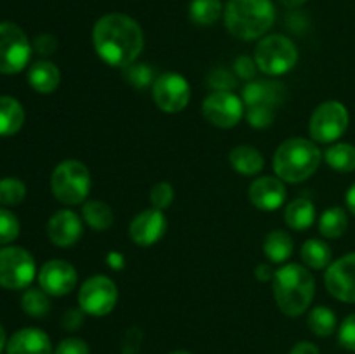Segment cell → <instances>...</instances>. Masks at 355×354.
I'll return each mask as SVG.
<instances>
[{
    "instance_id": "6da1fadb",
    "label": "cell",
    "mask_w": 355,
    "mask_h": 354,
    "mask_svg": "<svg viewBox=\"0 0 355 354\" xmlns=\"http://www.w3.org/2000/svg\"><path fill=\"white\" fill-rule=\"evenodd\" d=\"M96 54L113 68H127L144 49V31L134 17L121 12L101 16L92 28Z\"/></svg>"
},
{
    "instance_id": "7a4b0ae2",
    "label": "cell",
    "mask_w": 355,
    "mask_h": 354,
    "mask_svg": "<svg viewBox=\"0 0 355 354\" xmlns=\"http://www.w3.org/2000/svg\"><path fill=\"white\" fill-rule=\"evenodd\" d=\"M277 307L290 318H298L311 307L315 295V280L302 264H283L272 280Z\"/></svg>"
},
{
    "instance_id": "3957f363",
    "label": "cell",
    "mask_w": 355,
    "mask_h": 354,
    "mask_svg": "<svg viewBox=\"0 0 355 354\" xmlns=\"http://www.w3.org/2000/svg\"><path fill=\"white\" fill-rule=\"evenodd\" d=\"M322 153L312 139L290 137L277 146L272 169L281 180L290 184L304 183L318 172Z\"/></svg>"
},
{
    "instance_id": "277c9868",
    "label": "cell",
    "mask_w": 355,
    "mask_h": 354,
    "mask_svg": "<svg viewBox=\"0 0 355 354\" xmlns=\"http://www.w3.org/2000/svg\"><path fill=\"white\" fill-rule=\"evenodd\" d=\"M276 21L272 0H229L224 7V23L229 33L252 42L266 37Z\"/></svg>"
},
{
    "instance_id": "5b68a950",
    "label": "cell",
    "mask_w": 355,
    "mask_h": 354,
    "mask_svg": "<svg viewBox=\"0 0 355 354\" xmlns=\"http://www.w3.org/2000/svg\"><path fill=\"white\" fill-rule=\"evenodd\" d=\"M92 189L89 167L80 160H62L51 176V191L62 205L85 203Z\"/></svg>"
},
{
    "instance_id": "8992f818",
    "label": "cell",
    "mask_w": 355,
    "mask_h": 354,
    "mask_svg": "<svg viewBox=\"0 0 355 354\" xmlns=\"http://www.w3.org/2000/svg\"><path fill=\"white\" fill-rule=\"evenodd\" d=\"M253 59L263 75L281 76L297 66L298 47L286 35H266L257 44Z\"/></svg>"
},
{
    "instance_id": "52a82bcc",
    "label": "cell",
    "mask_w": 355,
    "mask_h": 354,
    "mask_svg": "<svg viewBox=\"0 0 355 354\" xmlns=\"http://www.w3.org/2000/svg\"><path fill=\"white\" fill-rule=\"evenodd\" d=\"M349 110L340 101H324L311 115L309 132L314 142L331 144L336 142L349 128Z\"/></svg>"
},
{
    "instance_id": "ba28073f",
    "label": "cell",
    "mask_w": 355,
    "mask_h": 354,
    "mask_svg": "<svg viewBox=\"0 0 355 354\" xmlns=\"http://www.w3.org/2000/svg\"><path fill=\"white\" fill-rule=\"evenodd\" d=\"M33 45L16 23H0V73L14 75L23 71L31 58Z\"/></svg>"
},
{
    "instance_id": "9c48e42d",
    "label": "cell",
    "mask_w": 355,
    "mask_h": 354,
    "mask_svg": "<svg viewBox=\"0 0 355 354\" xmlns=\"http://www.w3.org/2000/svg\"><path fill=\"white\" fill-rule=\"evenodd\" d=\"M37 276L33 255L21 246L0 248V287L7 290H23Z\"/></svg>"
},
{
    "instance_id": "30bf717a",
    "label": "cell",
    "mask_w": 355,
    "mask_h": 354,
    "mask_svg": "<svg viewBox=\"0 0 355 354\" xmlns=\"http://www.w3.org/2000/svg\"><path fill=\"white\" fill-rule=\"evenodd\" d=\"M118 302V287L104 274L90 276L78 288V307L89 316L103 318L110 314Z\"/></svg>"
},
{
    "instance_id": "8fae6325",
    "label": "cell",
    "mask_w": 355,
    "mask_h": 354,
    "mask_svg": "<svg viewBox=\"0 0 355 354\" xmlns=\"http://www.w3.org/2000/svg\"><path fill=\"white\" fill-rule=\"evenodd\" d=\"M245 103L232 90H214L201 103L205 120L218 128H232L245 117Z\"/></svg>"
},
{
    "instance_id": "7c38bea8",
    "label": "cell",
    "mask_w": 355,
    "mask_h": 354,
    "mask_svg": "<svg viewBox=\"0 0 355 354\" xmlns=\"http://www.w3.org/2000/svg\"><path fill=\"white\" fill-rule=\"evenodd\" d=\"M153 99L163 113H180L191 103V85L180 73L168 71L156 76L151 85Z\"/></svg>"
},
{
    "instance_id": "4fadbf2b",
    "label": "cell",
    "mask_w": 355,
    "mask_h": 354,
    "mask_svg": "<svg viewBox=\"0 0 355 354\" xmlns=\"http://www.w3.org/2000/svg\"><path fill=\"white\" fill-rule=\"evenodd\" d=\"M326 290L336 301L355 304V252L333 260L324 274Z\"/></svg>"
},
{
    "instance_id": "5bb4252c",
    "label": "cell",
    "mask_w": 355,
    "mask_h": 354,
    "mask_svg": "<svg viewBox=\"0 0 355 354\" xmlns=\"http://www.w3.org/2000/svg\"><path fill=\"white\" fill-rule=\"evenodd\" d=\"M78 283V273L64 259H51L38 271V285L51 297H62L73 292Z\"/></svg>"
},
{
    "instance_id": "9a60e30c",
    "label": "cell",
    "mask_w": 355,
    "mask_h": 354,
    "mask_svg": "<svg viewBox=\"0 0 355 354\" xmlns=\"http://www.w3.org/2000/svg\"><path fill=\"white\" fill-rule=\"evenodd\" d=\"M47 236L59 248H69L83 236V219L69 208H61L49 219Z\"/></svg>"
},
{
    "instance_id": "2e32d148",
    "label": "cell",
    "mask_w": 355,
    "mask_h": 354,
    "mask_svg": "<svg viewBox=\"0 0 355 354\" xmlns=\"http://www.w3.org/2000/svg\"><path fill=\"white\" fill-rule=\"evenodd\" d=\"M166 233V217L163 210L148 208L132 219L128 236L137 246H151L158 243Z\"/></svg>"
},
{
    "instance_id": "e0dca14e",
    "label": "cell",
    "mask_w": 355,
    "mask_h": 354,
    "mask_svg": "<svg viewBox=\"0 0 355 354\" xmlns=\"http://www.w3.org/2000/svg\"><path fill=\"white\" fill-rule=\"evenodd\" d=\"M248 198L252 205L259 210L272 212L283 207L286 203L288 191L284 180L279 177L272 176H262L257 177L248 189Z\"/></svg>"
},
{
    "instance_id": "ac0fdd59",
    "label": "cell",
    "mask_w": 355,
    "mask_h": 354,
    "mask_svg": "<svg viewBox=\"0 0 355 354\" xmlns=\"http://www.w3.org/2000/svg\"><path fill=\"white\" fill-rule=\"evenodd\" d=\"M6 354H54V349L44 330L28 326L12 333L7 340Z\"/></svg>"
},
{
    "instance_id": "d6986e66",
    "label": "cell",
    "mask_w": 355,
    "mask_h": 354,
    "mask_svg": "<svg viewBox=\"0 0 355 354\" xmlns=\"http://www.w3.org/2000/svg\"><path fill=\"white\" fill-rule=\"evenodd\" d=\"M283 83L276 82V80H252V82H246V85L243 87L241 99L245 103V108H276L283 101Z\"/></svg>"
},
{
    "instance_id": "ffe728a7",
    "label": "cell",
    "mask_w": 355,
    "mask_h": 354,
    "mask_svg": "<svg viewBox=\"0 0 355 354\" xmlns=\"http://www.w3.org/2000/svg\"><path fill=\"white\" fill-rule=\"evenodd\" d=\"M59 82H61V71L54 62L42 59L33 62L28 69V83L38 94L54 92L59 87Z\"/></svg>"
},
{
    "instance_id": "44dd1931",
    "label": "cell",
    "mask_w": 355,
    "mask_h": 354,
    "mask_svg": "<svg viewBox=\"0 0 355 354\" xmlns=\"http://www.w3.org/2000/svg\"><path fill=\"white\" fill-rule=\"evenodd\" d=\"M229 163L241 176H259L262 172L263 165H266V160H263V155L255 146L241 144L231 149Z\"/></svg>"
},
{
    "instance_id": "7402d4cb",
    "label": "cell",
    "mask_w": 355,
    "mask_h": 354,
    "mask_svg": "<svg viewBox=\"0 0 355 354\" xmlns=\"http://www.w3.org/2000/svg\"><path fill=\"white\" fill-rule=\"evenodd\" d=\"M315 221V207L309 198L300 196L284 207V222L293 231H305Z\"/></svg>"
},
{
    "instance_id": "603a6c76",
    "label": "cell",
    "mask_w": 355,
    "mask_h": 354,
    "mask_svg": "<svg viewBox=\"0 0 355 354\" xmlns=\"http://www.w3.org/2000/svg\"><path fill=\"white\" fill-rule=\"evenodd\" d=\"M24 124V110L17 99L0 96V135L9 137L21 130Z\"/></svg>"
},
{
    "instance_id": "cb8c5ba5",
    "label": "cell",
    "mask_w": 355,
    "mask_h": 354,
    "mask_svg": "<svg viewBox=\"0 0 355 354\" xmlns=\"http://www.w3.org/2000/svg\"><path fill=\"white\" fill-rule=\"evenodd\" d=\"M263 253L274 264H286L293 253V238L284 229H274L263 239Z\"/></svg>"
},
{
    "instance_id": "d4e9b609",
    "label": "cell",
    "mask_w": 355,
    "mask_h": 354,
    "mask_svg": "<svg viewBox=\"0 0 355 354\" xmlns=\"http://www.w3.org/2000/svg\"><path fill=\"white\" fill-rule=\"evenodd\" d=\"M302 260L307 269H328L333 260L331 246L324 239L311 238L302 245L300 250Z\"/></svg>"
},
{
    "instance_id": "484cf974",
    "label": "cell",
    "mask_w": 355,
    "mask_h": 354,
    "mask_svg": "<svg viewBox=\"0 0 355 354\" xmlns=\"http://www.w3.org/2000/svg\"><path fill=\"white\" fill-rule=\"evenodd\" d=\"M82 219L89 228L96 231H106L113 226L114 214L106 201L89 200L82 205Z\"/></svg>"
},
{
    "instance_id": "4316f807",
    "label": "cell",
    "mask_w": 355,
    "mask_h": 354,
    "mask_svg": "<svg viewBox=\"0 0 355 354\" xmlns=\"http://www.w3.org/2000/svg\"><path fill=\"white\" fill-rule=\"evenodd\" d=\"M324 162L333 170L342 174H349L355 170V146L350 142H336L331 144L322 155Z\"/></svg>"
},
{
    "instance_id": "83f0119b",
    "label": "cell",
    "mask_w": 355,
    "mask_h": 354,
    "mask_svg": "<svg viewBox=\"0 0 355 354\" xmlns=\"http://www.w3.org/2000/svg\"><path fill=\"white\" fill-rule=\"evenodd\" d=\"M349 228V217L342 207L326 208L319 217V233L328 239H338Z\"/></svg>"
},
{
    "instance_id": "f1b7e54d",
    "label": "cell",
    "mask_w": 355,
    "mask_h": 354,
    "mask_svg": "<svg viewBox=\"0 0 355 354\" xmlns=\"http://www.w3.org/2000/svg\"><path fill=\"white\" fill-rule=\"evenodd\" d=\"M224 16L220 0H191L189 17L198 26H211Z\"/></svg>"
},
{
    "instance_id": "f546056e",
    "label": "cell",
    "mask_w": 355,
    "mask_h": 354,
    "mask_svg": "<svg viewBox=\"0 0 355 354\" xmlns=\"http://www.w3.org/2000/svg\"><path fill=\"white\" fill-rule=\"evenodd\" d=\"M336 325H338V321H336L335 311L326 307V305H318L307 316L309 330L321 339L333 335L336 332Z\"/></svg>"
},
{
    "instance_id": "4dcf8cb0",
    "label": "cell",
    "mask_w": 355,
    "mask_h": 354,
    "mask_svg": "<svg viewBox=\"0 0 355 354\" xmlns=\"http://www.w3.org/2000/svg\"><path fill=\"white\" fill-rule=\"evenodd\" d=\"M51 295L45 294L40 287L30 288L24 290L23 297H21V309L26 312L30 318H45L51 311Z\"/></svg>"
},
{
    "instance_id": "1f68e13d",
    "label": "cell",
    "mask_w": 355,
    "mask_h": 354,
    "mask_svg": "<svg viewBox=\"0 0 355 354\" xmlns=\"http://www.w3.org/2000/svg\"><path fill=\"white\" fill-rule=\"evenodd\" d=\"M26 198V186L23 180L16 177H3L0 179V205L3 207H16Z\"/></svg>"
},
{
    "instance_id": "d6a6232c",
    "label": "cell",
    "mask_w": 355,
    "mask_h": 354,
    "mask_svg": "<svg viewBox=\"0 0 355 354\" xmlns=\"http://www.w3.org/2000/svg\"><path fill=\"white\" fill-rule=\"evenodd\" d=\"M123 76L132 87H135V89H146V87L153 85L156 80L155 71H153L151 66L146 65V62L137 61L128 65L127 68H123Z\"/></svg>"
},
{
    "instance_id": "836d02e7",
    "label": "cell",
    "mask_w": 355,
    "mask_h": 354,
    "mask_svg": "<svg viewBox=\"0 0 355 354\" xmlns=\"http://www.w3.org/2000/svg\"><path fill=\"white\" fill-rule=\"evenodd\" d=\"M21 224L7 208H0V245H9L19 236Z\"/></svg>"
},
{
    "instance_id": "e575fe53",
    "label": "cell",
    "mask_w": 355,
    "mask_h": 354,
    "mask_svg": "<svg viewBox=\"0 0 355 354\" xmlns=\"http://www.w3.org/2000/svg\"><path fill=\"white\" fill-rule=\"evenodd\" d=\"M173 187L170 183H158L151 187V193H149V200H151L153 208H158V210H166L170 205L173 203Z\"/></svg>"
},
{
    "instance_id": "d590c367",
    "label": "cell",
    "mask_w": 355,
    "mask_h": 354,
    "mask_svg": "<svg viewBox=\"0 0 355 354\" xmlns=\"http://www.w3.org/2000/svg\"><path fill=\"white\" fill-rule=\"evenodd\" d=\"M276 108L270 106H255L246 108V120L253 128H267L272 125Z\"/></svg>"
},
{
    "instance_id": "8d00e7d4",
    "label": "cell",
    "mask_w": 355,
    "mask_h": 354,
    "mask_svg": "<svg viewBox=\"0 0 355 354\" xmlns=\"http://www.w3.org/2000/svg\"><path fill=\"white\" fill-rule=\"evenodd\" d=\"M338 342L350 353H355V312L349 314L338 326Z\"/></svg>"
},
{
    "instance_id": "74e56055",
    "label": "cell",
    "mask_w": 355,
    "mask_h": 354,
    "mask_svg": "<svg viewBox=\"0 0 355 354\" xmlns=\"http://www.w3.org/2000/svg\"><path fill=\"white\" fill-rule=\"evenodd\" d=\"M236 78L231 71L224 68H215L208 75V85L214 90H232L236 87Z\"/></svg>"
},
{
    "instance_id": "f35d334b",
    "label": "cell",
    "mask_w": 355,
    "mask_h": 354,
    "mask_svg": "<svg viewBox=\"0 0 355 354\" xmlns=\"http://www.w3.org/2000/svg\"><path fill=\"white\" fill-rule=\"evenodd\" d=\"M54 354H90L89 344L78 337H68L62 339L54 349Z\"/></svg>"
},
{
    "instance_id": "ab89813d",
    "label": "cell",
    "mask_w": 355,
    "mask_h": 354,
    "mask_svg": "<svg viewBox=\"0 0 355 354\" xmlns=\"http://www.w3.org/2000/svg\"><path fill=\"white\" fill-rule=\"evenodd\" d=\"M257 62L255 59L250 58V56H239L234 61V71L236 76L241 80H246V82H252L257 75Z\"/></svg>"
},
{
    "instance_id": "60d3db41",
    "label": "cell",
    "mask_w": 355,
    "mask_h": 354,
    "mask_svg": "<svg viewBox=\"0 0 355 354\" xmlns=\"http://www.w3.org/2000/svg\"><path fill=\"white\" fill-rule=\"evenodd\" d=\"M85 321V312L82 307H71L61 316V326L66 332H76Z\"/></svg>"
},
{
    "instance_id": "b9f144b4",
    "label": "cell",
    "mask_w": 355,
    "mask_h": 354,
    "mask_svg": "<svg viewBox=\"0 0 355 354\" xmlns=\"http://www.w3.org/2000/svg\"><path fill=\"white\" fill-rule=\"evenodd\" d=\"M142 344V330L141 328H128L127 333L121 340V353L123 354H135L139 353Z\"/></svg>"
},
{
    "instance_id": "7bdbcfd3",
    "label": "cell",
    "mask_w": 355,
    "mask_h": 354,
    "mask_svg": "<svg viewBox=\"0 0 355 354\" xmlns=\"http://www.w3.org/2000/svg\"><path fill=\"white\" fill-rule=\"evenodd\" d=\"M33 49L35 52H38L40 56H51L58 51V38L51 33H42L38 35L33 40Z\"/></svg>"
},
{
    "instance_id": "ee69618b",
    "label": "cell",
    "mask_w": 355,
    "mask_h": 354,
    "mask_svg": "<svg viewBox=\"0 0 355 354\" xmlns=\"http://www.w3.org/2000/svg\"><path fill=\"white\" fill-rule=\"evenodd\" d=\"M288 354H321V351L315 344L309 342V340H302V342L295 344Z\"/></svg>"
},
{
    "instance_id": "f6af8a7d",
    "label": "cell",
    "mask_w": 355,
    "mask_h": 354,
    "mask_svg": "<svg viewBox=\"0 0 355 354\" xmlns=\"http://www.w3.org/2000/svg\"><path fill=\"white\" fill-rule=\"evenodd\" d=\"M274 274H276V271H274L269 264H259V266L255 267V278L259 281H263V283H266V281H272Z\"/></svg>"
},
{
    "instance_id": "bcb514c9",
    "label": "cell",
    "mask_w": 355,
    "mask_h": 354,
    "mask_svg": "<svg viewBox=\"0 0 355 354\" xmlns=\"http://www.w3.org/2000/svg\"><path fill=\"white\" fill-rule=\"evenodd\" d=\"M106 264L114 271H120L125 267V257L120 252H110L106 255Z\"/></svg>"
},
{
    "instance_id": "7dc6e473",
    "label": "cell",
    "mask_w": 355,
    "mask_h": 354,
    "mask_svg": "<svg viewBox=\"0 0 355 354\" xmlns=\"http://www.w3.org/2000/svg\"><path fill=\"white\" fill-rule=\"evenodd\" d=\"M345 203H347V208L352 212V215H355V183L349 187V191H347Z\"/></svg>"
},
{
    "instance_id": "c3c4849f",
    "label": "cell",
    "mask_w": 355,
    "mask_h": 354,
    "mask_svg": "<svg viewBox=\"0 0 355 354\" xmlns=\"http://www.w3.org/2000/svg\"><path fill=\"white\" fill-rule=\"evenodd\" d=\"M279 3H283L284 7H288V9H298V7L304 6L307 0H277Z\"/></svg>"
},
{
    "instance_id": "681fc988",
    "label": "cell",
    "mask_w": 355,
    "mask_h": 354,
    "mask_svg": "<svg viewBox=\"0 0 355 354\" xmlns=\"http://www.w3.org/2000/svg\"><path fill=\"white\" fill-rule=\"evenodd\" d=\"M7 346V337H6V330H3V326L0 325V354H2V351L6 349Z\"/></svg>"
},
{
    "instance_id": "f907efd6",
    "label": "cell",
    "mask_w": 355,
    "mask_h": 354,
    "mask_svg": "<svg viewBox=\"0 0 355 354\" xmlns=\"http://www.w3.org/2000/svg\"><path fill=\"white\" fill-rule=\"evenodd\" d=\"M168 354H191L189 351H184V349H177V351H172V353Z\"/></svg>"
}]
</instances>
